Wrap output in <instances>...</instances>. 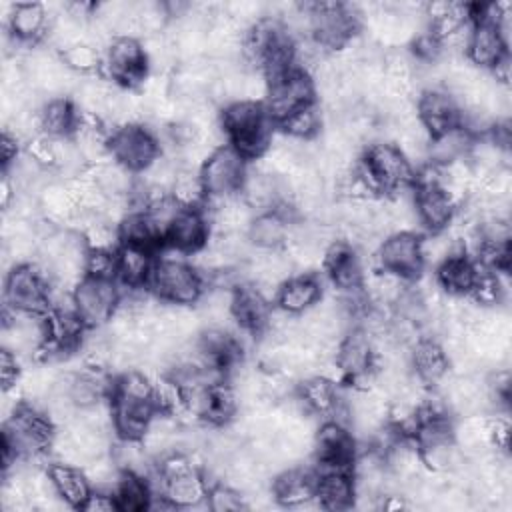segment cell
<instances>
[{
  "mask_svg": "<svg viewBox=\"0 0 512 512\" xmlns=\"http://www.w3.org/2000/svg\"><path fill=\"white\" fill-rule=\"evenodd\" d=\"M240 192H242V200L252 210H258L260 214V212L274 210L282 202L284 184L280 178L258 168L254 172H246Z\"/></svg>",
  "mask_w": 512,
  "mask_h": 512,
  "instance_id": "cell-23",
  "label": "cell"
},
{
  "mask_svg": "<svg viewBox=\"0 0 512 512\" xmlns=\"http://www.w3.org/2000/svg\"><path fill=\"white\" fill-rule=\"evenodd\" d=\"M118 230H120V240H122V244H136V246L152 248V244H154L158 238H162L144 208H142V210H132V212L120 222Z\"/></svg>",
  "mask_w": 512,
  "mask_h": 512,
  "instance_id": "cell-43",
  "label": "cell"
},
{
  "mask_svg": "<svg viewBox=\"0 0 512 512\" xmlns=\"http://www.w3.org/2000/svg\"><path fill=\"white\" fill-rule=\"evenodd\" d=\"M208 220L200 208H182L166 230L170 248L182 254H194L208 242Z\"/></svg>",
  "mask_w": 512,
  "mask_h": 512,
  "instance_id": "cell-18",
  "label": "cell"
},
{
  "mask_svg": "<svg viewBox=\"0 0 512 512\" xmlns=\"http://www.w3.org/2000/svg\"><path fill=\"white\" fill-rule=\"evenodd\" d=\"M120 290L116 280L84 276L72 290L74 310L86 326H102L114 316L120 304Z\"/></svg>",
  "mask_w": 512,
  "mask_h": 512,
  "instance_id": "cell-8",
  "label": "cell"
},
{
  "mask_svg": "<svg viewBox=\"0 0 512 512\" xmlns=\"http://www.w3.org/2000/svg\"><path fill=\"white\" fill-rule=\"evenodd\" d=\"M478 266L464 254H456L436 268V282L448 296H468L476 282Z\"/></svg>",
  "mask_w": 512,
  "mask_h": 512,
  "instance_id": "cell-31",
  "label": "cell"
},
{
  "mask_svg": "<svg viewBox=\"0 0 512 512\" xmlns=\"http://www.w3.org/2000/svg\"><path fill=\"white\" fill-rule=\"evenodd\" d=\"M78 110L66 98H50L40 106V124L42 132L52 138L72 136L76 128Z\"/></svg>",
  "mask_w": 512,
  "mask_h": 512,
  "instance_id": "cell-38",
  "label": "cell"
},
{
  "mask_svg": "<svg viewBox=\"0 0 512 512\" xmlns=\"http://www.w3.org/2000/svg\"><path fill=\"white\" fill-rule=\"evenodd\" d=\"M416 114L430 136L442 134L450 128L460 126L462 110L458 100L440 88H426L416 104Z\"/></svg>",
  "mask_w": 512,
  "mask_h": 512,
  "instance_id": "cell-16",
  "label": "cell"
},
{
  "mask_svg": "<svg viewBox=\"0 0 512 512\" xmlns=\"http://www.w3.org/2000/svg\"><path fill=\"white\" fill-rule=\"evenodd\" d=\"M160 486H162V494L176 508H196L204 504L208 498V486L200 470L160 482Z\"/></svg>",
  "mask_w": 512,
  "mask_h": 512,
  "instance_id": "cell-36",
  "label": "cell"
},
{
  "mask_svg": "<svg viewBox=\"0 0 512 512\" xmlns=\"http://www.w3.org/2000/svg\"><path fill=\"white\" fill-rule=\"evenodd\" d=\"M22 376L20 370V358L12 354L10 350H0V378H2V388H12L18 384Z\"/></svg>",
  "mask_w": 512,
  "mask_h": 512,
  "instance_id": "cell-50",
  "label": "cell"
},
{
  "mask_svg": "<svg viewBox=\"0 0 512 512\" xmlns=\"http://www.w3.org/2000/svg\"><path fill=\"white\" fill-rule=\"evenodd\" d=\"M110 156L130 172H142L160 156V140L142 124H122L110 134Z\"/></svg>",
  "mask_w": 512,
  "mask_h": 512,
  "instance_id": "cell-9",
  "label": "cell"
},
{
  "mask_svg": "<svg viewBox=\"0 0 512 512\" xmlns=\"http://www.w3.org/2000/svg\"><path fill=\"white\" fill-rule=\"evenodd\" d=\"M378 262L382 270L394 272L406 280L416 278L424 266L420 238L414 232L388 234L378 248Z\"/></svg>",
  "mask_w": 512,
  "mask_h": 512,
  "instance_id": "cell-15",
  "label": "cell"
},
{
  "mask_svg": "<svg viewBox=\"0 0 512 512\" xmlns=\"http://www.w3.org/2000/svg\"><path fill=\"white\" fill-rule=\"evenodd\" d=\"M356 486L352 472H322L316 474V500L320 508L346 510L354 506Z\"/></svg>",
  "mask_w": 512,
  "mask_h": 512,
  "instance_id": "cell-25",
  "label": "cell"
},
{
  "mask_svg": "<svg viewBox=\"0 0 512 512\" xmlns=\"http://www.w3.org/2000/svg\"><path fill=\"white\" fill-rule=\"evenodd\" d=\"M298 398L302 400L308 412H316V414H332V410L340 402V394L336 390L334 380L324 374L306 376L300 384Z\"/></svg>",
  "mask_w": 512,
  "mask_h": 512,
  "instance_id": "cell-37",
  "label": "cell"
},
{
  "mask_svg": "<svg viewBox=\"0 0 512 512\" xmlns=\"http://www.w3.org/2000/svg\"><path fill=\"white\" fill-rule=\"evenodd\" d=\"M270 310L272 308L268 306V298L252 284H242L234 290L232 312H234V322L240 330L248 334H258L266 330Z\"/></svg>",
  "mask_w": 512,
  "mask_h": 512,
  "instance_id": "cell-21",
  "label": "cell"
},
{
  "mask_svg": "<svg viewBox=\"0 0 512 512\" xmlns=\"http://www.w3.org/2000/svg\"><path fill=\"white\" fill-rule=\"evenodd\" d=\"M86 276L116 280L118 278V250H88Z\"/></svg>",
  "mask_w": 512,
  "mask_h": 512,
  "instance_id": "cell-48",
  "label": "cell"
},
{
  "mask_svg": "<svg viewBox=\"0 0 512 512\" xmlns=\"http://www.w3.org/2000/svg\"><path fill=\"white\" fill-rule=\"evenodd\" d=\"M362 168L380 192L406 188L414 180V166L410 160L400 152L398 146L386 140H378L368 146Z\"/></svg>",
  "mask_w": 512,
  "mask_h": 512,
  "instance_id": "cell-7",
  "label": "cell"
},
{
  "mask_svg": "<svg viewBox=\"0 0 512 512\" xmlns=\"http://www.w3.org/2000/svg\"><path fill=\"white\" fill-rule=\"evenodd\" d=\"M48 474L52 478V484L58 496L72 508H80L92 492L90 480L86 478L84 470L76 464L54 462L48 466Z\"/></svg>",
  "mask_w": 512,
  "mask_h": 512,
  "instance_id": "cell-29",
  "label": "cell"
},
{
  "mask_svg": "<svg viewBox=\"0 0 512 512\" xmlns=\"http://www.w3.org/2000/svg\"><path fill=\"white\" fill-rule=\"evenodd\" d=\"M50 290L52 280L48 270L34 264L14 266L6 274L4 298L6 308L26 314H46L50 312Z\"/></svg>",
  "mask_w": 512,
  "mask_h": 512,
  "instance_id": "cell-4",
  "label": "cell"
},
{
  "mask_svg": "<svg viewBox=\"0 0 512 512\" xmlns=\"http://www.w3.org/2000/svg\"><path fill=\"white\" fill-rule=\"evenodd\" d=\"M334 364L338 374L350 378L358 388L372 386L376 352L370 336L362 330L346 334L334 350Z\"/></svg>",
  "mask_w": 512,
  "mask_h": 512,
  "instance_id": "cell-11",
  "label": "cell"
},
{
  "mask_svg": "<svg viewBox=\"0 0 512 512\" xmlns=\"http://www.w3.org/2000/svg\"><path fill=\"white\" fill-rule=\"evenodd\" d=\"M288 236H290V216H286L278 208L256 214L248 228V238L256 248L278 250L286 246Z\"/></svg>",
  "mask_w": 512,
  "mask_h": 512,
  "instance_id": "cell-27",
  "label": "cell"
},
{
  "mask_svg": "<svg viewBox=\"0 0 512 512\" xmlns=\"http://www.w3.org/2000/svg\"><path fill=\"white\" fill-rule=\"evenodd\" d=\"M168 250L154 260L146 284L152 296L162 302L192 306L204 292V278L194 264L182 258V252L170 246Z\"/></svg>",
  "mask_w": 512,
  "mask_h": 512,
  "instance_id": "cell-2",
  "label": "cell"
},
{
  "mask_svg": "<svg viewBox=\"0 0 512 512\" xmlns=\"http://www.w3.org/2000/svg\"><path fill=\"white\" fill-rule=\"evenodd\" d=\"M222 132L244 158L258 160L270 146L268 116L258 102H232L220 114Z\"/></svg>",
  "mask_w": 512,
  "mask_h": 512,
  "instance_id": "cell-3",
  "label": "cell"
},
{
  "mask_svg": "<svg viewBox=\"0 0 512 512\" xmlns=\"http://www.w3.org/2000/svg\"><path fill=\"white\" fill-rule=\"evenodd\" d=\"M324 266L338 290L344 294L358 292L364 286V266L354 254V250L344 242L336 240L328 246L324 256Z\"/></svg>",
  "mask_w": 512,
  "mask_h": 512,
  "instance_id": "cell-19",
  "label": "cell"
},
{
  "mask_svg": "<svg viewBox=\"0 0 512 512\" xmlns=\"http://www.w3.org/2000/svg\"><path fill=\"white\" fill-rule=\"evenodd\" d=\"M172 198L182 206V208H198L200 202L204 200L206 190L200 178V172L196 174L190 168H180L178 176L174 180V186L170 190Z\"/></svg>",
  "mask_w": 512,
  "mask_h": 512,
  "instance_id": "cell-45",
  "label": "cell"
},
{
  "mask_svg": "<svg viewBox=\"0 0 512 512\" xmlns=\"http://www.w3.org/2000/svg\"><path fill=\"white\" fill-rule=\"evenodd\" d=\"M102 64L110 80L126 88H138L150 72L138 38H114L104 52Z\"/></svg>",
  "mask_w": 512,
  "mask_h": 512,
  "instance_id": "cell-12",
  "label": "cell"
},
{
  "mask_svg": "<svg viewBox=\"0 0 512 512\" xmlns=\"http://www.w3.org/2000/svg\"><path fill=\"white\" fill-rule=\"evenodd\" d=\"M54 438V424L46 412H38L32 406L22 404L4 426V442L12 446L18 458H36L50 450Z\"/></svg>",
  "mask_w": 512,
  "mask_h": 512,
  "instance_id": "cell-5",
  "label": "cell"
},
{
  "mask_svg": "<svg viewBox=\"0 0 512 512\" xmlns=\"http://www.w3.org/2000/svg\"><path fill=\"white\" fill-rule=\"evenodd\" d=\"M110 404L114 432L128 440H140L152 416L158 412L154 402V384L138 370H126L114 380Z\"/></svg>",
  "mask_w": 512,
  "mask_h": 512,
  "instance_id": "cell-1",
  "label": "cell"
},
{
  "mask_svg": "<svg viewBox=\"0 0 512 512\" xmlns=\"http://www.w3.org/2000/svg\"><path fill=\"white\" fill-rule=\"evenodd\" d=\"M472 140H474L472 134L466 132L462 126H456V128H450L442 134L430 136L428 162L438 164V166H446L450 162L468 158Z\"/></svg>",
  "mask_w": 512,
  "mask_h": 512,
  "instance_id": "cell-35",
  "label": "cell"
},
{
  "mask_svg": "<svg viewBox=\"0 0 512 512\" xmlns=\"http://www.w3.org/2000/svg\"><path fill=\"white\" fill-rule=\"evenodd\" d=\"M212 212V224L218 234H248V228L254 220V210L236 196L216 198Z\"/></svg>",
  "mask_w": 512,
  "mask_h": 512,
  "instance_id": "cell-34",
  "label": "cell"
},
{
  "mask_svg": "<svg viewBox=\"0 0 512 512\" xmlns=\"http://www.w3.org/2000/svg\"><path fill=\"white\" fill-rule=\"evenodd\" d=\"M88 174L106 196H130L136 186V180L132 176L134 172H130L112 158L102 164L90 166Z\"/></svg>",
  "mask_w": 512,
  "mask_h": 512,
  "instance_id": "cell-41",
  "label": "cell"
},
{
  "mask_svg": "<svg viewBox=\"0 0 512 512\" xmlns=\"http://www.w3.org/2000/svg\"><path fill=\"white\" fill-rule=\"evenodd\" d=\"M306 6L310 14V34L320 48L340 50L356 36L360 20L354 6L338 2H316Z\"/></svg>",
  "mask_w": 512,
  "mask_h": 512,
  "instance_id": "cell-6",
  "label": "cell"
},
{
  "mask_svg": "<svg viewBox=\"0 0 512 512\" xmlns=\"http://www.w3.org/2000/svg\"><path fill=\"white\" fill-rule=\"evenodd\" d=\"M364 286L368 292V300L382 308H394L408 292V280L388 270L372 272L368 280H364Z\"/></svg>",
  "mask_w": 512,
  "mask_h": 512,
  "instance_id": "cell-39",
  "label": "cell"
},
{
  "mask_svg": "<svg viewBox=\"0 0 512 512\" xmlns=\"http://www.w3.org/2000/svg\"><path fill=\"white\" fill-rule=\"evenodd\" d=\"M18 138L12 134V132H8L6 128H4V132H2V142H0V148H2V162H4V168L6 166H10L18 156H20V150H18Z\"/></svg>",
  "mask_w": 512,
  "mask_h": 512,
  "instance_id": "cell-52",
  "label": "cell"
},
{
  "mask_svg": "<svg viewBox=\"0 0 512 512\" xmlns=\"http://www.w3.org/2000/svg\"><path fill=\"white\" fill-rule=\"evenodd\" d=\"M6 28L10 30L12 38H16L24 44H34L44 34H48L50 14H48L46 6L36 4V2L14 4L12 16H10Z\"/></svg>",
  "mask_w": 512,
  "mask_h": 512,
  "instance_id": "cell-24",
  "label": "cell"
},
{
  "mask_svg": "<svg viewBox=\"0 0 512 512\" xmlns=\"http://www.w3.org/2000/svg\"><path fill=\"white\" fill-rule=\"evenodd\" d=\"M414 208L418 222L430 232L446 230L456 214V200L440 186H414Z\"/></svg>",
  "mask_w": 512,
  "mask_h": 512,
  "instance_id": "cell-17",
  "label": "cell"
},
{
  "mask_svg": "<svg viewBox=\"0 0 512 512\" xmlns=\"http://www.w3.org/2000/svg\"><path fill=\"white\" fill-rule=\"evenodd\" d=\"M42 218L50 224H72L78 214L76 200L66 182H48L38 194Z\"/></svg>",
  "mask_w": 512,
  "mask_h": 512,
  "instance_id": "cell-32",
  "label": "cell"
},
{
  "mask_svg": "<svg viewBox=\"0 0 512 512\" xmlns=\"http://www.w3.org/2000/svg\"><path fill=\"white\" fill-rule=\"evenodd\" d=\"M314 80L308 72L292 70L290 74L270 82L266 96V116L282 122L292 112L314 102Z\"/></svg>",
  "mask_w": 512,
  "mask_h": 512,
  "instance_id": "cell-14",
  "label": "cell"
},
{
  "mask_svg": "<svg viewBox=\"0 0 512 512\" xmlns=\"http://www.w3.org/2000/svg\"><path fill=\"white\" fill-rule=\"evenodd\" d=\"M420 252H422V262L432 264L436 268L448 258L456 254H464L460 242L448 230L430 232V236L420 238Z\"/></svg>",
  "mask_w": 512,
  "mask_h": 512,
  "instance_id": "cell-44",
  "label": "cell"
},
{
  "mask_svg": "<svg viewBox=\"0 0 512 512\" xmlns=\"http://www.w3.org/2000/svg\"><path fill=\"white\" fill-rule=\"evenodd\" d=\"M452 440L464 452V456H478L488 452L492 446L490 418L484 414L462 416L456 426H452Z\"/></svg>",
  "mask_w": 512,
  "mask_h": 512,
  "instance_id": "cell-30",
  "label": "cell"
},
{
  "mask_svg": "<svg viewBox=\"0 0 512 512\" xmlns=\"http://www.w3.org/2000/svg\"><path fill=\"white\" fill-rule=\"evenodd\" d=\"M80 508H82V510H88V512H110V510H118L114 494H112V492H106V490H92L90 496L84 500V504H82Z\"/></svg>",
  "mask_w": 512,
  "mask_h": 512,
  "instance_id": "cell-51",
  "label": "cell"
},
{
  "mask_svg": "<svg viewBox=\"0 0 512 512\" xmlns=\"http://www.w3.org/2000/svg\"><path fill=\"white\" fill-rule=\"evenodd\" d=\"M134 18L140 36L162 34L170 24V14L164 2H140L134 4Z\"/></svg>",
  "mask_w": 512,
  "mask_h": 512,
  "instance_id": "cell-46",
  "label": "cell"
},
{
  "mask_svg": "<svg viewBox=\"0 0 512 512\" xmlns=\"http://www.w3.org/2000/svg\"><path fill=\"white\" fill-rule=\"evenodd\" d=\"M314 448L318 456V474L336 470L352 472L356 450L348 426L336 420H326L314 434Z\"/></svg>",
  "mask_w": 512,
  "mask_h": 512,
  "instance_id": "cell-13",
  "label": "cell"
},
{
  "mask_svg": "<svg viewBox=\"0 0 512 512\" xmlns=\"http://www.w3.org/2000/svg\"><path fill=\"white\" fill-rule=\"evenodd\" d=\"M112 494L116 498L118 510H126V512L146 510L152 498L148 478L134 472H122Z\"/></svg>",
  "mask_w": 512,
  "mask_h": 512,
  "instance_id": "cell-40",
  "label": "cell"
},
{
  "mask_svg": "<svg viewBox=\"0 0 512 512\" xmlns=\"http://www.w3.org/2000/svg\"><path fill=\"white\" fill-rule=\"evenodd\" d=\"M508 54V42L500 34L496 24L472 22V32L468 40L466 58L476 68H494L498 60Z\"/></svg>",
  "mask_w": 512,
  "mask_h": 512,
  "instance_id": "cell-20",
  "label": "cell"
},
{
  "mask_svg": "<svg viewBox=\"0 0 512 512\" xmlns=\"http://www.w3.org/2000/svg\"><path fill=\"white\" fill-rule=\"evenodd\" d=\"M322 296L320 282L314 274H296L290 276L278 290L276 302L282 310L290 314H302L312 308Z\"/></svg>",
  "mask_w": 512,
  "mask_h": 512,
  "instance_id": "cell-28",
  "label": "cell"
},
{
  "mask_svg": "<svg viewBox=\"0 0 512 512\" xmlns=\"http://www.w3.org/2000/svg\"><path fill=\"white\" fill-rule=\"evenodd\" d=\"M280 124H282L284 136L298 140V142H308L314 136H318L322 130V112L312 102V104L302 106L296 112H292Z\"/></svg>",
  "mask_w": 512,
  "mask_h": 512,
  "instance_id": "cell-42",
  "label": "cell"
},
{
  "mask_svg": "<svg viewBox=\"0 0 512 512\" xmlns=\"http://www.w3.org/2000/svg\"><path fill=\"white\" fill-rule=\"evenodd\" d=\"M276 502L284 506H302L316 498V474L302 468L282 470L272 486Z\"/></svg>",
  "mask_w": 512,
  "mask_h": 512,
  "instance_id": "cell-26",
  "label": "cell"
},
{
  "mask_svg": "<svg viewBox=\"0 0 512 512\" xmlns=\"http://www.w3.org/2000/svg\"><path fill=\"white\" fill-rule=\"evenodd\" d=\"M208 508L214 512H238L246 508V500L242 492L228 484H218L208 490Z\"/></svg>",
  "mask_w": 512,
  "mask_h": 512,
  "instance_id": "cell-49",
  "label": "cell"
},
{
  "mask_svg": "<svg viewBox=\"0 0 512 512\" xmlns=\"http://www.w3.org/2000/svg\"><path fill=\"white\" fill-rule=\"evenodd\" d=\"M410 368L414 370V376L424 384H438L450 372L446 352L442 350L440 342L432 338H418L412 344Z\"/></svg>",
  "mask_w": 512,
  "mask_h": 512,
  "instance_id": "cell-22",
  "label": "cell"
},
{
  "mask_svg": "<svg viewBox=\"0 0 512 512\" xmlns=\"http://www.w3.org/2000/svg\"><path fill=\"white\" fill-rule=\"evenodd\" d=\"M198 172L208 196H234L246 176V158L234 146L222 144L208 156Z\"/></svg>",
  "mask_w": 512,
  "mask_h": 512,
  "instance_id": "cell-10",
  "label": "cell"
},
{
  "mask_svg": "<svg viewBox=\"0 0 512 512\" xmlns=\"http://www.w3.org/2000/svg\"><path fill=\"white\" fill-rule=\"evenodd\" d=\"M62 60L66 62V66L76 72V74H92L94 70L100 68L102 64V56H100V50L94 48L92 44L88 42H80L68 50H64L62 54Z\"/></svg>",
  "mask_w": 512,
  "mask_h": 512,
  "instance_id": "cell-47",
  "label": "cell"
},
{
  "mask_svg": "<svg viewBox=\"0 0 512 512\" xmlns=\"http://www.w3.org/2000/svg\"><path fill=\"white\" fill-rule=\"evenodd\" d=\"M154 266L152 250L136 244H120L118 248V278L128 288H140L148 282Z\"/></svg>",
  "mask_w": 512,
  "mask_h": 512,
  "instance_id": "cell-33",
  "label": "cell"
}]
</instances>
